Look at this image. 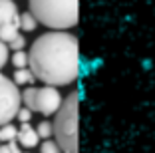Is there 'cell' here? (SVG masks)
<instances>
[{
	"label": "cell",
	"instance_id": "obj_19",
	"mask_svg": "<svg viewBox=\"0 0 155 153\" xmlns=\"http://www.w3.org/2000/svg\"><path fill=\"white\" fill-rule=\"evenodd\" d=\"M0 145H2V141H0Z\"/></svg>",
	"mask_w": 155,
	"mask_h": 153
},
{
	"label": "cell",
	"instance_id": "obj_18",
	"mask_svg": "<svg viewBox=\"0 0 155 153\" xmlns=\"http://www.w3.org/2000/svg\"><path fill=\"white\" fill-rule=\"evenodd\" d=\"M16 119H18L20 123H30V119H32V109H28L26 105H24V108H20Z\"/></svg>",
	"mask_w": 155,
	"mask_h": 153
},
{
	"label": "cell",
	"instance_id": "obj_2",
	"mask_svg": "<svg viewBox=\"0 0 155 153\" xmlns=\"http://www.w3.org/2000/svg\"><path fill=\"white\" fill-rule=\"evenodd\" d=\"M28 8L52 30H70L78 24V0H28Z\"/></svg>",
	"mask_w": 155,
	"mask_h": 153
},
{
	"label": "cell",
	"instance_id": "obj_3",
	"mask_svg": "<svg viewBox=\"0 0 155 153\" xmlns=\"http://www.w3.org/2000/svg\"><path fill=\"white\" fill-rule=\"evenodd\" d=\"M54 139L64 153H78V94L64 98L60 111L54 115Z\"/></svg>",
	"mask_w": 155,
	"mask_h": 153
},
{
	"label": "cell",
	"instance_id": "obj_4",
	"mask_svg": "<svg viewBox=\"0 0 155 153\" xmlns=\"http://www.w3.org/2000/svg\"><path fill=\"white\" fill-rule=\"evenodd\" d=\"M22 104L42 115H56L64 104V98L54 86H30L22 91Z\"/></svg>",
	"mask_w": 155,
	"mask_h": 153
},
{
	"label": "cell",
	"instance_id": "obj_17",
	"mask_svg": "<svg viewBox=\"0 0 155 153\" xmlns=\"http://www.w3.org/2000/svg\"><path fill=\"white\" fill-rule=\"evenodd\" d=\"M8 48H10V52H20V50H24V48H26V38L18 36L16 40H12L8 44Z\"/></svg>",
	"mask_w": 155,
	"mask_h": 153
},
{
	"label": "cell",
	"instance_id": "obj_14",
	"mask_svg": "<svg viewBox=\"0 0 155 153\" xmlns=\"http://www.w3.org/2000/svg\"><path fill=\"white\" fill-rule=\"evenodd\" d=\"M40 153H64V151H62V147L58 145L56 139H46L40 145Z\"/></svg>",
	"mask_w": 155,
	"mask_h": 153
},
{
	"label": "cell",
	"instance_id": "obj_1",
	"mask_svg": "<svg viewBox=\"0 0 155 153\" xmlns=\"http://www.w3.org/2000/svg\"><path fill=\"white\" fill-rule=\"evenodd\" d=\"M30 70L46 86L62 88L72 84L80 72L78 38L66 30H52L38 36L30 50Z\"/></svg>",
	"mask_w": 155,
	"mask_h": 153
},
{
	"label": "cell",
	"instance_id": "obj_7",
	"mask_svg": "<svg viewBox=\"0 0 155 153\" xmlns=\"http://www.w3.org/2000/svg\"><path fill=\"white\" fill-rule=\"evenodd\" d=\"M20 16L18 6L14 4V0H0V28L4 24L12 22Z\"/></svg>",
	"mask_w": 155,
	"mask_h": 153
},
{
	"label": "cell",
	"instance_id": "obj_11",
	"mask_svg": "<svg viewBox=\"0 0 155 153\" xmlns=\"http://www.w3.org/2000/svg\"><path fill=\"white\" fill-rule=\"evenodd\" d=\"M18 139V127L12 125V123H6V125L0 127V141L2 143H12V141Z\"/></svg>",
	"mask_w": 155,
	"mask_h": 153
},
{
	"label": "cell",
	"instance_id": "obj_9",
	"mask_svg": "<svg viewBox=\"0 0 155 153\" xmlns=\"http://www.w3.org/2000/svg\"><path fill=\"white\" fill-rule=\"evenodd\" d=\"M14 84L16 86H24V88H30L34 84V80H36V76H34V72L30 70V68H20V70H16L14 72Z\"/></svg>",
	"mask_w": 155,
	"mask_h": 153
},
{
	"label": "cell",
	"instance_id": "obj_6",
	"mask_svg": "<svg viewBox=\"0 0 155 153\" xmlns=\"http://www.w3.org/2000/svg\"><path fill=\"white\" fill-rule=\"evenodd\" d=\"M18 141L24 149H34L38 143H40V135H38V129L32 127L30 123H20L18 127Z\"/></svg>",
	"mask_w": 155,
	"mask_h": 153
},
{
	"label": "cell",
	"instance_id": "obj_10",
	"mask_svg": "<svg viewBox=\"0 0 155 153\" xmlns=\"http://www.w3.org/2000/svg\"><path fill=\"white\" fill-rule=\"evenodd\" d=\"M38 24H40V22H38V18L34 16L32 12H30V10L20 14V30H24V32H34Z\"/></svg>",
	"mask_w": 155,
	"mask_h": 153
},
{
	"label": "cell",
	"instance_id": "obj_8",
	"mask_svg": "<svg viewBox=\"0 0 155 153\" xmlns=\"http://www.w3.org/2000/svg\"><path fill=\"white\" fill-rule=\"evenodd\" d=\"M18 36H20V16L0 28V40H4L6 44H10V42L16 40Z\"/></svg>",
	"mask_w": 155,
	"mask_h": 153
},
{
	"label": "cell",
	"instance_id": "obj_5",
	"mask_svg": "<svg viewBox=\"0 0 155 153\" xmlns=\"http://www.w3.org/2000/svg\"><path fill=\"white\" fill-rule=\"evenodd\" d=\"M20 104H22L20 88L14 84V80L0 74V127L12 123V119L20 111Z\"/></svg>",
	"mask_w": 155,
	"mask_h": 153
},
{
	"label": "cell",
	"instance_id": "obj_12",
	"mask_svg": "<svg viewBox=\"0 0 155 153\" xmlns=\"http://www.w3.org/2000/svg\"><path fill=\"white\" fill-rule=\"evenodd\" d=\"M10 62H12V66L16 68V70H20V68H30V54L24 52V50H20V52H12Z\"/></svg>",
	"mask_w": 155,
	"mask_h": 153
},
{
	"label": "cell",
	"instance_id": "obj_13",
	"mask_svg": "<svg viewBox=\"0 0 155 153\" xmlns=\"http://www.w3.org/2000/svg\"><path fill=\"white\" fill-rule=\"evenodd\" d=\"M38 129V135H40V139H52L54 137V121H48V119H44V121H40L36 125Z\"/></svg>",
	"mask_w": 155,
	"mask_h": 153
},
{
	"label": "cell",
	"instance_id": "obj_16",
	"mask_svg": "<svg viewBox=\"0 0 155 153\" xmlns=\"http://www.w3.org/2000/svg\"><path fill=\"white\" fill-rule=\"evenodd\" d=\"M0 153H24L20 149L18 141H12V143H2L0 145Z\"/></svg>",
	"mask_w": 155,
	"mask_h": 153
},
{
	"label": "cell",
	"instance_id": "obj_15",
	"mask_svg": "<svg viewBox=\"0 0 155 153\" xmlns=\"http://www.w3.org/2000/svg\"><path fill=\"white\" fill-rule=\"evenodd\" d=\"M8 52H10L8 44H6L4 40H0V70L10 62V54H8Z\"/></svg>",
	"mask_w": 155,
	"mask_h": 153
}]
</instances>
